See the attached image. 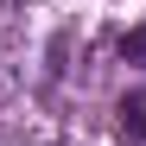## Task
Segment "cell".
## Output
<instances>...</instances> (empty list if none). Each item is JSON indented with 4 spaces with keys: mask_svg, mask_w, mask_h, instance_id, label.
<instances>
[{
    "mask_svg": "<svg viewBox=\"0 0 146 146\" xmlns=\"http://www.w3.org/2000/svg\"><path fill=\"white\" fill-rule=\"evenodd\" d=\"M114 127H121V140H127V146H146V89L121 95V108H114Z\"/></svg>",
    "mask_w": 146,
    "mask_h": 146,
    "instance_id": "1",
    "label": "cell"
},
{
    "mask_svg": "<svg viewBox=\"0 0 146 146\" xmlns=\"http://www.w3.org/2000/svg\"><path fill=\"white\" fill-rule=\"evenodd\" d=\"M121 57H133V64L146 70V26H133L127 38H121Z\"/></svg>",
    "mask_w": 146,
    "mask_h": 146,
    "instance_id": "2",
    "label": "cell"
}]
</instances>
